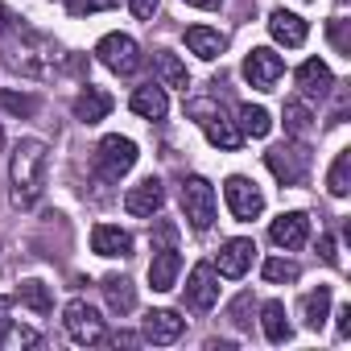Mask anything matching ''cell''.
I'll use <instances>...</instances> for the list:
<instances>
[{
	"label": "cell",
	"instance_id": "6da1fadb",
	"mask_svg": "<svg viewBox=\"0 0 351 351\" xmlns=\"http://www.w3.org/2000/svg\"><path fill=\"white\" fill-rule=\"evenodd\" d=\"M0 54H5V62L13 71H21L29 79L54 75V58H58V50L38 29H29L21 17H13L5 5H0Z\"/></svg>",
	"mask_w": 351,
	"mask_h": 351
},
{
	"label": "cell",
	"instance_id": "7a4b0ae2",
	"mask_svg": "<svg viewBox=\"0 0 351 351\" xmlns=\"http://www.w3.org/2000/svg\"><path fill=\"white\" fill-rule=\"evenodd\" d=\"M46 165H50V153L42 141L25 136L17 141L13 149V165H9V178H13V203L17 207H34L46 191Z\"/></svg>",
	"mask_w": 351,
	"mask_h": 351
},
{
	"label": "cell",
	"instance_id": "3957f363",
	"mask_svg": "<svg viewBox=\"0 0 351 351\" xmlns=\"http://www.w3.org/2000/svg\"><path fill=\"white\" fill-rule=\"evenodd\" d=\"M136 145L128 141V136H120V132H112V136H104L99 145H95V173L104 182H120L124 173L136 165Z\"/></svg>",
	"mask_w": 351,
	"mask_h": 351
},
{
	"label": "cell",
	"instance_id": "277c9868",
	"mask_svg": "<svg viewBox=\"0 0 351 351\" xmlns=\"http://www.w3.org/2000/svg\"><path fill=\"white\" fill-rule=\"evenodd\" d=\"M62 326H66V335H71L75 343H83V347H95V343L108 339V335H104V318H99V310H95L91 302H83V298L66 302V310H62Z\"/></svg>",
	"mask_w": 351,
	"mask_h": 351
},
{
	"label": "cell",
	"instance_id": "5b68a950",
	"mask_svg": "<svg viewBox=\"0 0 351 351\" xmlns=\"http://www.w3.org/2000/svg\"><path fill=\"white\" fill-rule=\"evenodd\" d=\"M182 211L195 232H207L215 223V186L207 178H186L182 182Z\"/></svg>",
	"mask_w": 351,
	"mask_h": 351
},
{
	"label": "cell",
	"instance_id": "8992f818",
	"mask_svg": "<svg viewBox=\"0 0 351 351\" xmlns=\"http://www.w3.org/2000/svg\"><path fill=\"white\" fill-rule=\"evenodd\" d=\"M223 199H228V211L240 219V223H252L261 211H265V195L252 178H244V173H236V178L223 182Z\"/></svg>",
	"mask_w": 351,
	"mask_h": 351
},
{
	"label": "cell",
	"instance_id": "52a82bcc",
	"mask_svg": "<svg viewBox=\"0 0 351 351\" xmlns=\"http://www.w3.org/2000/svg\"><path fill=\"white\" fill-rule=\"evenodd\" d=\"M95 58H99L112 75H132V71L141 66V46H136L128 34H108V38H99Z\"/></svg>",
	"mask_w": 351,
	"mask_h": 351
},
{
	"label": "cell",
	"instance_id": "ba28073f",
	"mask_svg": "<svg viewBox=\"0 0 351 351\" xmlns=\"http://www.w3.org/2000/svg\"><path fill=\"white\" fill-rule=\"evenodd\" d=\"M281 75H285V62H281L277 50H269V46H252V50H248V58H244V79H248L256 91H273V87L281 83Z\"/></svg>",
	"mask_w": 351,
	"mask_h": 351
},
{
	"label": "cell",
	"instance_id": "9c48e42d",
	"mask_svg": "<svg viewBox=\"0 0 351 351\" xmlns=\"http://www.w3.org/2000/svg\"><path fill=\"white\" fill-rule=\"evenodd\" d=\"M265 165H269V173H273L281 186H298V182L306 178L310 153H306V149H298V145H277V149H269V153H265Z\"/></svg>",
	"mask_w": 351,
	"mask_h": 351
},
{
	"label": "cell",
	"instance_id": "30bf717a",
	"mask_svg": "<svg viewBox=\"0 0 351 351\" xmlns=\"http://www.w3.org/2000/svg\"><path fill=\"white\" fill-rule=\"evenodd\" d=\"M269 240H273L277 248H285V252H298V248L310 240V219H306L302 211H285V215H277V219L269 223Z\"/></svg>",
	"mask_w": 351,
	"mask_h": 351
},
{
	"label": "cell",
	"instance_id": "8fae6325",
	"mask_svg": "<svg viewBox=\"0 0 351 351\" xmlns=\"http://www.w3.org/2000/svg\"><path fill=\"white\" fill-rule=\"evenodd\" d=\"M186 302H191L195 310H211V306L219 302V277H215V265H195V269H191Z\"/></svg>",
	"mask_w": 351,
	"mask_h": 351
},
{
	"label": "cell",
	"instance_id": "7c38bea8",
	"mask_svg": "<svg viewBox=\"0 0 351 351\" xmlns=\"http://www.w3.org/2000/svg\"><path fill=\"white\" fill-rule=\"evenodd\" d=\"M161 203H165V191H161V182H157V178H141V182L124 195V207H128V215H136V219L157 215V211H161Z\"/></svg>",
	"mask_w": 351,
	"mask_h": 351
},
{
	"label": "cell",
	"instance_id": "4fadbf2b",
	"mask_svg": "<svg viewBox=\"0 0 351 351\" xmlns=\"http://www.w3.org/2000/svg\"><path fill=\"white\" fill-rule=\"evenodd\" d=\"M182 326H186V322L173 314V310H149V314H145V330H141V339L165 347V343H173V339L182 335Z\"/></svg>",
	"mask_w": 351,
	"mask_h": 351
},
{
	"label": "cell",
	"instance_id": "5bb4252c",
	"mask_svg": "<svg viewBox=\"0 0 351 351\" xmlns=\"http://www.w3.org/2000/svg\"><path fill=\"white\" fill-rule=\"evenodd\" d=\"M298 87H302V95H306V99H326V95H330V87H335V75H330V66H326V62L310 58V62H302V66H298Z\"/></svg>",
	"mask_w": 351,
	"mask_h": 351
},
{
	"label": "cell",
	"instance_id": "9a60e30c",
	"mask_svg": "<svg viewBox=\"0 0 351 351\" xmlns=\"http://www.w3.org/2000/svg\"><path fill=\"white\" fill-rule=\"evenodd\" d=\"M178 273H182L178 248H157V256H153V265H149V285H153L157 293H165V289H173Z\"/></svg>",
	"mask_w": 351,
	"mask_h": 351
},
{
	"label": "cell",
	"instance_id": "2e32d148",
	"mask_svg": "<svg viewBox=\"0 0 351 351\" xmlns=\"http://www.w3.org/2000/svg\"><path fill=\"white\" fill-rule=\"evenodd\" d=\"M252 252H256V244H252V240H228V244L219 248L215 269H219L223 277H244V273H248V265H252Z\"/></svg>",
	"mask_w": 351,
	"mask_h": 351
},
{
	"label": "cell",
	"instance_id": "e0dca14e",
	"mask_svg": "<svg viewBox=\"0 0 351 351\" xmlns=\"http://www.w3.org/2000/svg\"><path fill=\"white\" fill-rule=\"evenodd\" d=\"M108 112H112V95H108V91H99V87H83V91L75 95V120H83V124H99Z\"/></svg>",
	"mask_w": 351,
	"mask_h": 351
},
{
	"label": "cell",
	"instance_id": "ac0fdd59",
	"mask_svg": "<svg viewBox=\"0 0 351 351\" xmlns=\"http://www.w3.org/2000/svg\"><path fill=\"white\" fill-rule=\"evenodd\" d=\"M91 252L99 256H128L132 252V236L124 228H112V223H99L91 232Z\"/></svg>",
	"mask_w": 351,
	"mask_h": 351
},
{
	"label": "cell",
	"instance_id": "d6986e66",
	"mask_svg": "<svg viewBox=\"0 0 351 351\" xmlns=\"http://www.w3.org/2000/svg\"><path fill=\"white\" fill-rule=\"evenodd\" d=\"M269 34H273V42H281V46H302L310 29H306V21H302L298 13L277 9V13L269 17Z\"/></svg>",
	"mask_w": 351,
	"mask_h": 351
},
{
	"label": "cell",
	"instance_id": "ffe728a7",
	"mask_svg": "<svg viewBox=\"0 0 351 351\" xmlns=\"http://www.w3.org/2000/svg\"><path fill=\"white\" fill-rule=\"evenodd\" d=\"M186 46H191V54H199L203 62H215V58L223 54V34H219V29H207V25H191V29H186Z\"/></svg>",
	"mask_w": 351,
	"mask_h": 351
},
{
	"label": "cell",
	"instance_id": "44dd1931",
	"mask_svg": "<svg viewBox=\"0 0 351 351\" xmlns=\"http://www.w3.org/2000/svg\"><path fill=\"white\" fill-rule=\"evenodd\" d=\"M128 104H132V112H136V116H145V120H161V116L169 112L165 87H153V83H149V87H136Z\"/></svg>",
	"mask_w": 351,
	"mask_h": 351
},
{
	"label": "cell",
	"instance_id": "7402d4cb",
	"mask_svg": "<svg viewBox=\"0 0 351 351\" xmlns=\"http://www.w3.org/2000/svg\"><path fill=\"white\" fill-rule=\"evenodd\" d=\"M203 132H207V141H211V145H219V149H228V153L244 145V132H240L223 112H215L211 120H203Z\"/></svg>",
	"mask_w": 351,
	"mask_h": 351
},
{
	"label": "cell",
	"instance_id": "603a6c76",
	"mask_svg": "<svg viewBox=\"0 0 351 351\" xmlns=\"http://www.w3.org/2000/svg\"><path fill=\"white\" fill-rule=\"evenodd\" d=\"M99 289H104V298H108V306H112L116 314H132V310H136V289H132L128 277H104Z\"/></svg>",
	"mask_w": 351,
	"mask_h": 351
},
{
	"label": "cell",
	"instance_id": "cb8c5ba5",
	"mask_svg": "<svg viewBox=\"0 0 351 351\" xmlns=\"http://www.w3.org/2000/svg\"><path fill=\"white\" fill-rule=\"evenodd\" d=\"M261 326H265V339H269V343H285V339L293 335L281 302H265V306H261Z\"/></svg>",
	"mask_w": 351,
	"mask_h": 351
},
{
	"label": "cell",
	"instance_id": "d4e9b609",
	"mask_svg": "<svg viewBox=\"0 0 351 351\" xmlns=\"http://www.w3.org/2000/svg\"><path fill=\"white\" fill-rule=\"evenodd\" d=\"M157 75H161V87H178V91L191 87V75H186L182 58H178V54H169V50L157 54Z\"/></svg>",
	"mask_w": 351,
	"mask_h": 351
},
{
	"label": "cell",
	"instance_id": "484cf974",
	"mask_svg": "<svg viewBox=\"0 0 351 351\" xmlns=\"http://www.w3.org/2000/svg\"><path fill=\"white\" fill-rule=\"evenodd\" d=\"M326 186H330V195H335V199H347V191H351V149H343V153L330 161Z\"/></svg>",
	"mask_w": 351,
	"mask_h": 351
},
{
	"label": "cell",
	"instance_id": "4316f807",
	"mask_svg": "<svg viewBox=\"0 0 351 351\" xmlns=\"http://www.w3.org/2000/svg\"><path fill=\"white\" fill-rule=\"evenodd\" d=\"M302 314H306V326H310V330H318V326L326 322V314H330V289H326V285H318L314 293H306Z\"/></svg>",
	"mask_w": 351,
	"mask_h": 351
},
{
	"label": "cell",
	"instance_id": "83f0119b",
	"mask_svg": "<svg viewBox=\"0 0 351 351\" xmlns=\"http://www.w3.org/2000/svg\"><path fill=\"white\" fill-rule=\"evenodd\" d=\"M240 132L261 141V136H269V132H273V116H269L265 108H252V104H244V108H240Z\"/></svg>",
	"mask_w": 351,
	"mask_h": 351
},
{
	"label": "cell",
	"instance_id": "f1b7e54d",
	"mask_svg": "<svg viewBox=\"0 0 351 351\" xmlns=\"http://www.w3.org/2000/svg\"><path fill=\"white\" fill-rule=\"evenodd\" d=\"M17 302H21V306H29L34 314H50V306H54V298H50V289H46L42 281H21Z\"/></svg>",
	"mask_w": 351,
	"mask_h": 351
},
{
	"label": "cell",
	"instance_id": "f546056e",
	"mask_svg": "<svg viewBox=\"0 0 351 351\" xmlns=\"http://www.w3.org/2000/svg\"><path fill=\"white\" fill-rule=\"evenodd\" d=\"M261 273H265V281H269V285H289V281H298V265H293V261H285V256H269Z\"/></svg>",
	"mask_w": 351,
	"mask_h": 351
},
{
	"label": "cell",
	"instance_id": "4dcf8cb0",
	"mask_svg": "<svg viewBox=\"0 0 351 351\" xmlns=\"http://www.w3.org/2000/svg\"><path fill=\"white\" fill-rule=\"evenodd\" d=\"M310 124H314L310 108H306L302 99H289V104H285V128H289L293 136H306V132H310Z\"/></svg>",
	"mask_w": 351,
	"mask_h": 351
},
{
	"label": "cell",
	"instance_id": "1f68e13d",
	"mask_svg": "<svg viewBox=\"0 0 351 351\" xmlns=\"http://www.w3.org/2000/svg\"><path fill=\"white\" fill-rule=\"evenodd\" d=\"M0 347H42V335L29 326H5L0 330Z\"/></svg>",
	"mask_w": 351,
	"mask_h": 351
},
{
	"label": "cell",
	"instance_id": "d6a6232c",
	"mask_svg": "<svg viewBox=\"0 0 351 351\" xmlns=\"http://www.w3.org/2000/svg\"><path fill=\"white\" fill-rule=\"evenodd\" d=\"M0 108L13 112V116H34L38 112V99L34 95H21V91H0Z\"/></svg>",
	"mask_w": 351,
	"mask_h": 351
},
{
	"label": "cell",
	"instance_id": "836d02e7",
	"mask_svg": "<svg viewBox=\"0 0 351 351\" xmlns=\"http://www.w3.org/2000/svg\"><path fill=\"white\" fill-rule=\"evenodd\" d=\"M120 0H66V9L75 17H87V13H104V9H116Z\"/></svg>",
	"mask_w": 351,
	"mask_h": 351
},
{
	"label": "cell",
	"instance_id": "e575fe53",
	"mask_svg": "<svg viewBox=\"0 0 351 351\" xmlns=\"http://www.w3.org/2000/svg\"><path fill=\"white\" fill-rule=\"evenodd\" d=\"M252 310H256V306H252V293H240V298L232 302V310H228V314H232V322H236V326H248V322H252V318H248Z\"/></svg>",
	"mask_w": 351,
	"mask_h": 351
},
{
	"label": "cell",
	"instance_id": "d590c367",
	"mask_svg": "<svg viewBox=\"0 0 351 351\" xmlns=\"http://www.w3.org/2000/svg\"><path fill=\"white\" fill-rule=\"evenodd\" d=\"M347 25H351V21H330V42H335V46L351 58V38H347Z\"/></svg>",
	"mask_w": 351,
	"mask_h": 351
},
{
	"label": "cell",
	"instance_id": "8d00e7d4",
	"mask_svg": "<svg viewBox=\"0 0 351 351\" xmlns=\"http://www.w3.org/2000/svg\"><path fill=\"white\" fill-rule=\"evenodd\" d=\"M128 5L141 21H153V13H157V0H128Z\"/></svg>",
	"mask_w": 351,
	"mask_h": 351
},
{
	"label": "cell",
	"instance_id": "74e56055",
	"mask_svg": "<svg viewBox=\"0 0 351 351\" xmlns=\"http://www.w3.org/2000/svg\"><path fill=\"white\" fill-rule=\"evenodd\" d=\"M318 252H322V261H326V265H335V269H339V252H335V240H330V236H322V240H318Z\"/></svg>",
	"mask_w": 351,
	"mask_h": 351
},
{
	"label": "cell",
	"instance_id": "f35d334b",
	"mask_svg": "<svg viewBox=\"0 0 351 351\" xmlns=\"http://www.w3.org/2000/svg\"><path fill=\"white\" fill-rule=\"evenodd\" d=\"M335 318H339V335L347 339V335H351V306H339V314H335Z\"/></svg>",
	"mask_w": 351,
	"mask_h": 351
},
{
	"label": "cell",
	"instance_id": "ab89813d",
	"mask_svg": "<svg viewBox=\"0 0 351 351\" xmlns=\"http://www.w3.org/2000/svg\"><path fill=\"white\" fill-rule=\"evenodd\" d=\"M141 339L136 335H128V330H120V335H112V347H136Z\"/></svg>",
	"mask_w": 351,
	"mask_h": 351
},
{
	"label": "cell",
	"instance_id": "60d3db41",
	"mask_svg": "<svg viewBox=\"0 0 351 351\" xmlns=\"http://www.w3.org/2000/svg\"><path fill=\"white\" fill-rule=\"evenodd\" d=\"M186 5H195V9H219L223 0H186Z\"/></svg>",
	"mask_w": 351,
	"mask_h": 351
},
{
	"label": "cell",
	"instance_id": "b9f144b4",
	"mask_svg": "<svg viewBox=\"0 0 351 351\" xmlns=\"http://www.w3.org/2000/svg\"><path fill=\"white\" fill-rule=\"evenodd\" d=\"M5 310H9V298H0V326H5Z\"/></svg>",
	"mask_w": 351,
	"mask_h": 351
},
{
	"label": "cell",
	"instance_id": "7bdbcfd3",
	"mask_svg": "<svg viewBox=\"0 0 351 351\" xmlns=\"http://www.w3.org/2000/svg\"><path fill=\"white\" fill-rule=\"evenodd\" d=\"M0 145H5V132H0Z\"/></svg>",
	"mask_w": 351,
	"mask_h": 351
},
{
	"label": "cell",
	"instance_id": "ee69618b",
	"mask_svg": "<svg viewBox=\"0 0 351 351\" xmlns=\"http://www.w3.org/2000/svg\"><path fill=\"white\" fill-rule=\"evenodd\" d=\"M339 5H347V0H339Z\"/></svg>",
	"mask_w": 351,
	"mask_h": 351
}]
</instances>
